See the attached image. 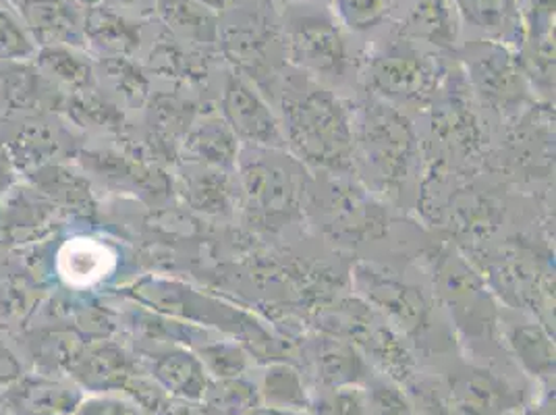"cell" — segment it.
<instances>
[{"instance_id":"obj_22","label":"cell","mask_w":556,"mask_h":415,"mask_svg":"<svg viewBox=\"0 0 556 415\" xmlns=\"http://www.w3.org/2000/svg\"><path fill=\"white\" fill-rule=\"evenodd\" d=\"M81 162L109 181L129 184L148 193H163L166 189L163 173L156 166H150L138 159H127L111 152H88L81 156Z\"/></svg>"},{"instance_id":"obj_16","label":"cell","mask_w":556,"mask_h":415,"mask_svg":"<svg viewBox=\"0 0 556 415\" xmlns=\"http://www.w3.org/2000/svg\"><path fill=\"white\" fill-rule=\"evenodd\" d=\"M210 56L212 50L187 47L161 25L148 48L146 67L173 81H195L202 75L206 77Z\"/></svg>"},{"instance_id":"obj_32","label":"cell","mask_w":556,"mask_h":415,"mask_svg":"<svg viewBox=\"0 0 556 415\" xmlns=\"http://www.w3.org/2000/svg\"><path fill=\"white\" fill-rule=\"evenodd\" d=\"M462 392H464L465 403L471 410H486V412L492 410V405L496 401H501L505 397L503 387L492 376L484 374V372H478L471 378H467Z\"/></svg>"},{"instance_id":"obj_24","label":"cell","mask_w":556,"mask_h":415,"mask_svg":"<svg viewBox=\"0 0 556 415\" xmlns=\"http://www.w3.org/2000/svg\"><path fill=\"white\" fill-rule=\"evenodd\" d=\"M56 109H61L81 127H102L106 131H123V125H125L123 115L115 104H111L106 98L96 93V90L61 96Z\"/></svg>"},{"instance_id":"obj_15","label":"cell","mask_w":556,"mask_h":415,"mask_svg":"<svg viewBox=\"0 0 556 415\" xmlns=\"http://www.w3.org/2000/svg\"><path fill=\"white\" fill-rule=\"evenodd\" d=\"M115 264V252L92 237L70 239L56 254V273L73 289H90L102 282L111 277Z\"/></svg>"},{"instance_id":"obj_7","label":"cell","mask_w":556,"mask_h":415,"mask_svg":"<svg viewBox=\"0 0 556 415\" xmlns=\"http://www.w3.org/2000/svg\"><path fill=\"white\" fill-rule=\"evenodd\" d=\"M220 106L223 118L231 127L235 138L264 150H282L287 146L277 116L241 73L232 71L227 77Z\"/></svg>"},{"instance_id":"obj_31","label":"cell","mask_w":556,"mask_h":415,"mask_svg":"<svg viewBox=\"0 0 556 415\" xmlns=\"http://www.w3.org/2000/svg\"><path fill=\"white\" fill-rule=\"evenodd\" d=\"M159 372L173 387H184L187 391H198L202 387V369L187 353H170L161 360ZM186 391V392H187Z\"/></svg>"},{"instance_id":"obj_8","label":"cell","mask_w":556,"mask_h":415,"mask_svg":"<svg viewBox=\"0 0 556 415\" xmlns=\"http://www.w3.org/2000/svg\"><path fill=\"white\" fill-rule=\"evenodd\" d=\"M393 27L432 52L455 54L464 42L455 0H399Z\"/></svg>"},{"instance_id":"obj_30","label":"cell","mask_w":556,"mask_h":415,"mask_svg":"<svg viewBox=\"0 0 556 415\" xmlns=\"http://www.w3.org/2000/svg\"><path fill=\"white\" fill-rule=\"evenodd\" d=\"M320 364L325 369L326 378H349L355 372L362 368V362L355 353V349L349 345L348 341H339V339H330L325 341L320 347Z\"/></svg>"},{"instance_id":"obj_6","label":"cell","mask_w":556,"mask_h":415,"mask_svg":"<svg viewBox=\"0 0 556 415\" xmlns=\"http://www.w3.org/2000/svg\"><path fill=\"white\" fill-rule=\"evenodd\" d=\"M298 175L295 162L268 156L266 150L243 162L241 185L250 210L266 223L293 216L302 202V179Z\"/></svg>"},{"instance_id":"obj_27","label":"cell","mask_w":556,"mask_h":415,"mask_svg":"<svg viewBox=\"0 0 556 415\" xmlns=\"http://www.w3.org/2000/svg\"><path fill=\"white\" fill-rule=\"evenodd\" d=\"M210 168V166H208ZM187 202L195 210L202 212H225L231 204V193H229V185L227 179L223 177V173L216 171H200L193 173L186 181Z\"/></svg>"},{"instance_id":"obj_20","label":"cell","mask_w":556,"mask_h":415,"mask_svg":"<svg viewBox=\"0 0 556 415\" xmlns=\"http://www.w3.org/2000/svg\"><path fill=\"white\" fill-rule=\"evenodd\" d=\"M337 22L353 38H376L396 22L399 0H328Z\"/></svg>"},{"instance_id":"obj_18","label":"cell","mask_w":556,"mask_h":415,"mask_svg":"<svg viewBox=\"0 0 556 415\" xmlns=\"http://www.w3.org/2000/svg\"><path fill=\"white\" fill-rule=\"evenodd\" d=\"M453 92H459V88L455 86ZM432 127L442 141L464 152H473L482 141L480 123L462 93H448L442 98L434 109Z\"/></svg>"},{"instance_id":"obj_28","label":"cell","mask_w":556,"mask_h":415,"mask_svg":"<svg viewBox=\"0 0 556 415\" xmlns=\"http://www.w3.org/2000/svg\"><path fill=\"white\" fill-rule=\"evenodd\" d=\"M100 67L106 73L109 81L115 86L116 92L123 93L131 102H143L150 92V81L146 71L134 61V56L104 54Z\"/></svg>"},{"instance_id":"obj_34","label":"cell","mask_w":556,"mask_h":415,"mask_svg":"<svg viewBox=\"0 0 556 415\" xmlns=\"http://www.w3.org/2000/svg\"><path fill=\"white\" fill-rule=\"evenodd\" d=\"M266 389H268V394L278 397L282 401H300L302 399V387H300L298 374L287 366H278V368H273V372H268Z\"/></svg>"},{"instance_id":"obj_36","label":"cell","mask_w":556,"mask_h":415,"mask_svg":"<svg viewBox=\"0 0 556 415\" xmlns=\"http://www.w3.org/2000/svg\"><path fill=\"white\" fill-rule=\"evenodd\" d=\"M200 2H204V4H208L210 9H214V11H225V9H229L231 4H235L237 0H200Z\"/></svg>"},{"instance_id":"obj_4","label":"cell","mask_w":556,"mask_h":415,"mask_svg":"<svg viewBox=\"0 0 556 415\" xmlns=\"http://www.w3.org/2000/svg\"><path fill=\"white\" fill-rule=\"evenodd\" d=\"M469 86L496 109L519 104L528 92V77L517 50L482 40L467 38L455 52Z\"/></svg>"},{"instance_id":"obj_37","label":"cell","mask_w":556,"mask_h":415,"mask_svg":"<svg viewBox=\"0 0 556 415\" xmlns=\"http://www.w3.org/2000/svg\"><path fill=\"white\" fill-rule=\"evenodd\" d=\"M111 2V0H109ZM118 4H134V2H138V0H115Z\"/></svg>"},{"instance_id":"obj_5","label":"cell","mask_w":556,"mask_h":415,"mask_svg":"<svg viewBox=\"0 0 556 415\" xmlns=\"http://www.w3.org/2000/svg\"><path fill=\"white\" fill-rule=\"evenodd\" d=\"M359 141L371 166L384 181L399 184L407 177L416 159V134L409 118L399 113L393 104L378 100L364 109Z\"/></svg>"},{"instance_id":"obj_14","label":"cell","mask_w":556,"mask_h":415,"mask_svg":"<svg viewBox=\"0 0 556 415\" xmlns=\"http://www.w3.org/2000/svg\"><path fill=\"white\" fill-rule=\"evenodd\" d=\"M84 9V36L104 54L134 56L141 47V25L118 13L109 0H98Z\"/></svg>"},{"instance_id":"obj_26","label":"cell","mask_w":556,"mask_h":415,"mask_svg":"<svg viewBox=\"0 0 556 415\" xmlns=\"http://www.w3.org/2000/svg\"><path fill=\"white\" fill-rule=\"evenodd\" d=\"M4 75V73H2ZM0 88L4 90L2 98L15 111H34L47 98V81L24 63L11 67L9 73L0 79Z\"/></svg>"},{"instance_id":"obj_29","label":"cell","mask_w":556,"mask_h":415,"mask_svg":"<svg viewBox=\"0 0 556 415\" xmlns=\"http://www.w3.org/2000/svg\"><path fill=\"white\" fill-rule=\"evenodd\" d=\"M38 47L27 34L22 20L0 7V63H25L34 59Z\"/></svg>"},{"instance_id":"obj_2","label":"cell","mask_w":556,"mask_h":415,"mask_svg":"<svg viewBox=\"0 0 556 415\" xmlns=\"http://www.w3.org/2000/svg\"><path fill=\"white\" fill-rule=\"evenodd\" d=\"M280 27L289 65L309 79L343 81L357 67L353 36L328 0H280Z\"/></svg>"},{"instance_id":"obj_10","label":"cell","mask_w":556,"mask_h":415,"mask_svg":"<svg viewBox=\"0 0 556 415\" xmlns=\"http://www.w3.org/2000/svg\"><path fill=\"white\" fill-rule=\"evenodd\" d=\"M20 15L38 48L86 47L84 9L75 0H20Z\"/></svg>"},{"instance_id":"obj_25","label":"cell","mask_w":556,"mask_h":415,"mask_svg":"<svg viewBox=\"0 0 556 415\" xmlns=\"http://www.w3.org/2000/svg\"><path fill=\"white\" fill-rule=\"evenodd\" d=\"M509 343L519 360L533 372H548L555 364V347L540 324H521L509 332Z\"/></svg>"},{"instance_id":"obj_1","label":"cell","mask_w":556,"mask_h":415,"mask_svg":"<svg viewBox=\"0 0 556 415\" xmlns=\"http://www.w3.org/2000/svg\"><path fill=\"white\" fill-rule=\"evenodd\" d=\"M280 106L285 141L303 162L328 171H348L355 139L341 100L298 71L293 77H285Z\"/></svg>"},{"instance_id":"obj_35","label":"cell","mask_w":556,"mask_h":415,"mask_svg":"<svg viewBox=\"0 0 556 415\" xmlns=\"http://www.w3.org/2000/svg\"><path fill=\"white\" fill-rule=\"evenodd\" d=\"M7 179H9V159H7L4 150H2L0 152V189L7 185Z\"/></svg>"},{"instance_id":"obj_3","label":"cell","mask_w":556,"mask_h":415,"mask_svg":"<svg viewBox=\"0 0 556 415\" xmlns=\"http://www.w3.org/2000/svg\"><path fill=\"white\" fill-rule=\"evenodd\" d=\"M362 67L366 88L389 104H426L444 75L437 52L419 47L394 27L371 38Z\"/></svg>"},{"instance_id":"obj_17","label":"cell","mask_w":556,"mask_h":415,"mask_svg":"<svg viewBox=\"0 0 556 415\" xmlns=\"http://www.w3.org/2000/svg\"><path fill=\"white\" fill-rule=\"evenodd\" d=\"M29 177L36 185V189L52 206L67 210L73 214H81V216L96 214V202H93L90 184L67 166L50 162L47 166L29 173Z\"/></svg>"},{"instance_id":"obj_13","label":"cell","mask_w":556,"mask_h":415,"mask_svg":"<svg viewBox=\"0 0 556 415\" xmlns=\"http://www.w3.org/2000/svg\"><path fill=\"white\" fill-rule=\"evenodd\" d=\"M469 38L501 42L517 50L521 38L519 0H455Z\"/></svg>"},{"instance_id":"obj_33","label":"cell","mask_w":556,"mask_h":415,"mask_svg":"<svg viewBox=\"0 0 556 415\" xmlns=\"http://www.w3.org/2000/svg\"><path fill=\"white\" fill-rule=\"evenodd\" d=\"M202 355L208 362L210 368L218 372L220 376H232L245 364L243 351L237 345H231V343L204 347Z\"/></svg>"},{"instance_id":"obj_9","label":"cell","mask_w":556,"mask_h":415,"mask_svg":"<svg viewBox=\"0 0 556 415\" xmlns=\"http://www.w3.org/2000/svg\"><path fill=\"white\" fill-rule=\"evenodd\" d=\"M519 61L528 79L555 81V0H519Z\"/></svg>"},{"instance_id":"obj_38","label":"cell","mask_w":556,"mask_h":415,"mask_svg":"<svg viewBox=\"0 0 556 415\" xmlns=\"http://www.w3.org/2000/svg\"><path fill=\"white\" fill-rule=\"evenodd\" d=\"M13 2H15V4H17V2H20V0H0V7H4V4H13Z\"/></svg>"},{"instance_id":"obj_12","label":"cell","mask_w":556,"mask_h":415,"mask_svg":"<svg viewBox=\"0 0 556 415\" xmlns=\"http://www.w3.org/2000/svg\"><path fill=\"white\" fill-rule=\"evenodd\" d=\"M156 22L187 47L216 50L220 13L200 0H154Z\"/></svg>"},{"instance_id":"obj_19","label":"cell","mask_w":556,"mask_h":415,"mask_svg":"<svg viewBox=\"0 0 556 415\" xmlns=\"http://www.w3.org/2000/svg\"><path fill=\"white\" fill-rule=\"evenodd\" d=\"M81 48H38L36 63L52 84L61 86L67 93L88 92L96 88L93 65L79 52Z\"/></svg>"},{"instance_id":"obj_23","label":"cell","mask_w":556,"mask_h":415,"mask_svg":"<svg viewBox=\"0 0 556 415\" xmlns=\"http://www.w3.org/2000/svg\"><path fill=\"white\" fill-rule=\"evenodd\" d=\"M2 150L9 162L29 175L52 162L59 152V138L47 123L29 121L20 127V131H15V136L7 141V148Z\"/></svg>"},{"instance_id":"obj_11","label":"cell","mask_w":556,"mask_h":415,"mask_svg":"<svg viewBox=\"0 0 556 415\" xmlns=\"http://www.w3.org/2000/svg\"><path fill=\"white\" fill-rule=\"evenodd\" d=\"M355 277L359 289L368 298V303L376 305L391 323L399 324L405 332H419L430 320V303L416 287L380 275L371 268H359Z\"/></svg>"},{"instance_id":"obj_21","label":"cell","mask_w":556,"mask_h":415,"mask_svg":"<svg viewBox=\"0 0 556 415\" xmlns=\"http://www.w3.org/2000/svg\"><path fill=\"white\" fill-rule=\"evenodd\" d=\"M237 141L225 118H208L187 136L186 148L193 161L204 166L229 168L239 156Z\"/></svg>"}]
</instances>
